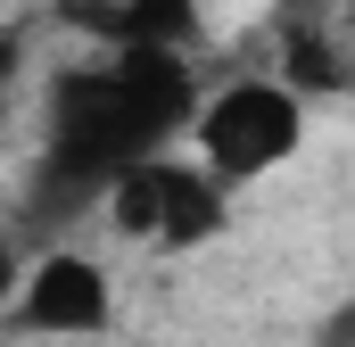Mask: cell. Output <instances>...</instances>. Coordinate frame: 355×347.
Wrapping results in <instances>:
<instances>
[{"mask_svg": "<svg viewBox=\"0 0 355 347\" xmlns=\"http://www.w3.org/2000/svg\"><path fill=\"white\" fill-rule=\"evenodd\" d=\"M198 116V67L182 50H99L67 67L42 99V149L25 182V223H75L107 198V182L149 158H174Z\"/></svg>", "mask_w": 355, "mask_h": 347, "instance_id": "1", "label": "cell"}, {"mask_svg": "<svg viewBox=\"0 0 355 347\" xmlns=\"http://www.w3.org/2000/svg\"><path fill=\"white\" fill-rule=\"evenodd\" d=\"M182 141L198 149L190 166L232 198V190L265 182L272 166H289L306 149V99L281 91L272 75H240V83H223V91H198V116H190Z\"/></svg>", "mask_w": 355, "mask_h": 347, "instance_id": "2", "label": "cell"}, {"mask_svg": "<svg viewBox=\"0 0 355 347\" xmlns=\"http://www.w3.org/2000/svg\"><path fill=\"white\" fill-rule=\"evenodd\" d=\"M99 215H107L124 240H149V248H198V240L223 232L232 198H223L198 166H182V158H149V166H132V174L107 182Z\"/></svg>", "mask_w": 355, "mask_h": 347, "instance_id": "3", "label": "cell"}, {"mask_svg": "<svg viewBox=\"0 0 355 347\" xmlns=\"http://www.w3.org/2000/svg\"><path fill=\"white\" fill-rule=\"evenodd\" d=\"M0 323L25 339H99L116 323V281L91 248H42L33 273H17Z\"/></svg>", "mask_w": 355, "mask_h": 347, "instance_id": "4", "label": "cell"}, {"mask_svg": "<svg viewBox=\"0 0 355 347\" xmlns=\"http://www.w3.org/2000/svg\"><path fill=\"white\" fill-rule=\"evenodd\" d=\"M67 25L107 50H182L198 42V0H67Z\"/></svg>", "mask_w": 355, "mask_h": 347, "instance_id": "5", "label": "cell"}, {"mask_svg": "<svg viewBox=\"0 0 355 347\" xmlns=\"http://www.w3.org/2000/svg\"><path fill=\"white\" fill-rule=\"evenodd\" d=\"M272 83H281V91H297L306 108L347 91V50H339V33H331L314 8L281 25V75H272Z\"/></svg>", "mask_w": 355, "mask_h": 347, "instance_id": "6", "label": "cell"}, {"mask_svg": "<svg viewBox=\"0 0 355 347\" xmlns=\"http://www.w3.org/2000/svg\"><path fill=\"white\" fill-rule=\"evenodd\" d=\"M17 83H25V25H0V141L17 124Z\"/></svg>", "mask_w": 355, "mask_h": 347, "instance_id": "7", "label": "cell"}, {"mask_svg": "<svg viewBox=\"0 0 355 347\" xmlns=\"http://www.w3.org/2000/svg\"><path fill=\"white\" fill-rule=\"evenodd\" d=\"M322 347H355V314H347V306H339V314L322 323Z\"/></svg>", "mask_w": 355, "mask_h": 347, "instance_id": "8", "label": "cell"}, {"mask_svg": "<svg viewBox=\"0 0 355 347\" xmlns=\"http://www.w3.org/2000/svg\"><path fill=\"white\" fill-rule=\"evenodd\" d=\"M8 289H17V248H0V306H8Z\"/></svg>", "mask_w": 355, "mask_h": 347, "instance_id": "9", "label": "cell"}]
</instances>
